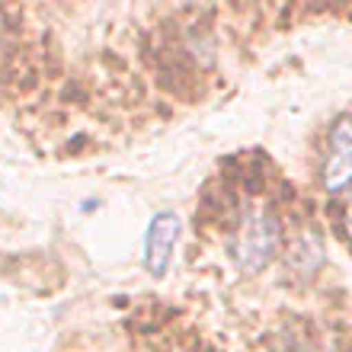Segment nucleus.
I'll return each mask as SVG.
<instances>
[{"label": "nucleus", "instance_id": "nucleus-1", "mask_svg": "<svg viewBox=\"0 0 352 352\" xmlns=\"http://www.w3.org/2000/svg\"><path fill=\"white\" fill-rule=\"evenodd\" d=\"M278 241H282V231H278L276 214L269 212L266 205H247L237 228H234L231 260L237 263L241 272L253 276V272H260V269H266L272 263Z\"/></svg>", "mask_w": 352, "mask_h": 352}, {"label": "nucleus", "instance_id": "nucleus-2", "mask_svg": "<svg viewBox=\"0 0 352 352\" xmlns=\"http://www.w3.org/2000/svg\"><path fill=\"white\" fill-rule=\"evenodd\" d=\"M179 214L176 212H157L148 221L144 231V269L154 278L167 276L170 263H173V250L179 243Z\"/></svg>", "mask_w": 352, "mask_h": 352}, {"label": "nucleus", "instance_id": "nucleus-3", "mask_svg": "<svg viewBox=\"0 0 352 352\" xmlns=\"http://www.w3.org/2000/svg\"><path fill=\"white\" fill-rule=\"evenodd\" d=\"M349 116H340L327 144V164H324V189L330 195H340L349 186V173H352V157H349Z\"/></svg>", "mask_w": 352, "mask_h": 352}]
</instances>
